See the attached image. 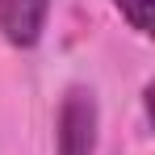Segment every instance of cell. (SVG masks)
I'll return each mask as SVG.
<instances>
[{
  "instance_id": "obj_1",
  "label": "cell",
  "mask_w": 155,
  "mask_h": 155,
  "mask_svg": "<svg viewBox=\"0 0 155 155\" xmlns=\"http://www.w3.org/2000/svg\"><path fill=\"white\" fill-rule=\"evenodd\" d=\"M101 147V109L92 88H67L54 113V155H97Z\"/></svg>"
},
{
  "instance_id": "obj_2",
  "label": "cell",
  "mask_w": 155,
  "mask_h": 155,
  "mask_svg": "<svg viewBox=\"0 0 155 155\" xmlns=\"http://www.w3.org/2000/svg\"><path fill=\"white\" fill-rule=\"evenodd\" d=\"M51 21V0H0V38L17 51H34Z\"/></svg>"
},
{
  "instance_id": "obj_3",
  "label": "cell",
  "mask_w": 155,
  "mask_h": 155,
  "mask_svg": "<svg viewBox=\"0 0 155 155\" xmlns=\"http://www.w3.org/2000/svg\"><path fill=\"white\" fill-rule=\"evenodd\" d=\"M134 34H151V0H109Z\"/></svg>"
}]
</instances>
